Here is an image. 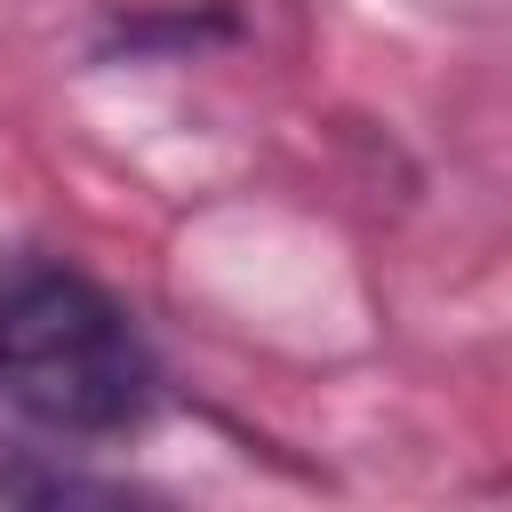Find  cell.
Instances as JSON below:
<instances>
[{
  "instance_id": "6da1fadb",
  "label": "cell",
  "mask_w": 512,
  "mask_h": 512,
  "mask_svg": "<svg viewBox=\"0 0 512 512\" xmlns=\"http://www.w3.org/2000/svg\"><path fill=\"white\" fill-rule=\"evenodd\" d=\"M0 408L48 440H128L160 408V360L104 280L56 256H8Z\"/></svg>"
}]
</instances>
